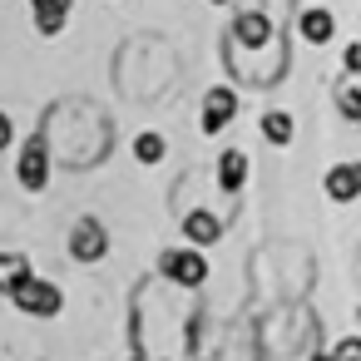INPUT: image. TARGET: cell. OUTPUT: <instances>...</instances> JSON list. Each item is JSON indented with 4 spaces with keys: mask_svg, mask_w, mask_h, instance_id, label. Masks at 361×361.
<instances>
[{
    "mask_svg": "<svg viewBox=\"0 0 361 361\" xmlns=\"http://www.w3.org/2000/svg\"><path fill=\"white\" fill-rule=\"evenodd\" d=\"M331 361H361V336H346V341H336Z\"/></svg>",
    "mask_w": 361,
    "mask_h": 361,
    "instance_id": "2e32d148",
    "label": "cell"
},
{
    "mask_svg": "<svg viewBox=\"0 0 361 361\" xmlns=\"http://www.w3.org/2000/svg\"><path fill=\"white\" fill-rule=\"evenodd\" d=\"M262 134H267V144H292V114H282V109L262 114Z\"/></svg>",
    "mask_w": 361,
    "mask_h": 361,
    "instance_id": "4fadbf2b",
    "label": "cell"
},
{
    "mask_svg": "<svg viewBox=\"0 0 361 361\" xmlns=\"http://www.w3.org/2000/svg\"><path fill=\"white\" fill-rule=\"evenodd\" d=\"M16 178H20V188H30V193H40V188L50 183V144H45V134H30V139L20 144Z\"/></svg>",
    "mask_w": 361,
    "mask_h": 361,
    "instance_id": "6da1fadb",
    "label": "cell"
},
{
    "mask_svg": "<svg viewBox=\"0 0 361 361\" xmlns=\"http://www.w3.org/2000/svg\"><path fill=\"white\" fill-rule=\"evenodd\" d=\"M164 154H169L164 134H154V129H149V134H139V139H134V159H139V164H159Z\"/></svg>",
    "mask_w": 361,
    "mask_h": 361,
    "instance_id": "5bb4252c",
    "label": "cell"
},
{
    "mask_svg": "<svg viewBox=\"0 0 361 361\" xmlns=\"http://www.w3.org/2000/svg\"><path fill=\"white\" fill-rule=\"evenodd\" d=\"M134 361H139V356H134Z\"/></svg>",
    "mask_w": 361,
    "mask_h": 361,
    "instance_id": "44dd1931",
    "label": "cell"
},
{
    "mask_svg": "<svg viewBox=\"0 0 361 361\" xmlns=\"http://www.w3.org/2000/svg\"><path fill=\"white\" fill-rule=\"evenodd\" d=\"M302 35H307L312 45H326V40L336 35V20H331V11H302Z\"/></svg>",
    "mask_w": 361,
    "mask_h": 361,
    "instance_id": "7c38bea8",
    "label": "cell"
},
{
    "mask_svg": "<svg viewBox=\"0 0 361 361\" xmlns=\"http://www.w3.org/2000/svg\"><path fill=\"white\" fill-rule=\"evenodd\" d=\"M336 104H341V114H346V119H361V90H351V85H346V90H336Z\"/></svg>",
    "mask_w": 361,
    "mask_h": 361,
    "instance_id": "9a60e30c",
    "label": "cell"
},
{
    "mask_svg": "<svg viewBox=\"0 0 361 361\" xmlns=\"http://www.w3.org/2000/svg\"><path fill=\"white\" fill-rule=\"evenodd\" d=\"M30 11H35V30H40V35H60V30L70 25L75 0H30Z\"/></svg>",
    "mask_w": 361,
    "mask_h": 361,
    "instance_id": "8992f818",
    "label": "cell"
},
{
    "mask_svg": "<svg viewBox=\"0 0 361 361\" xmlns=\"http://www.w3.org/2000/svg\"><path fill=\"white\" fill-rule=\"evenodd\" d=\"M11 302H16L25 317H55V312L65 307V292H60L55 282H45V277H30V282H25Z\"/></svg>",
    "mask_w": 361,
    "mask_h": 361,
    "instance_id": "3957f363",
    "label": "cell"
},
{
    "mask_svg": "<svg viewBox=\"0 0 361 361\" xmlns=\"http://www.w3.org/2000/svg\"><path fill=\"white\" fill-rule=\"evenodd\" d=\"M233 35H238V45L262 50V45L272 40V20H267L262 11H243V16H238V25H233Z\"/></svg>",
    "mask_w": 361,
    "mask_h": 361,
    "instance_id": "ba28073f",
    "label": "cell"
},
{
    "mask_svg": "<svg viewBox=\"0 0 361 361\" xmlns=\"http://www.w3.org/2000/svg\"><path fill=\"white\" fill-rule=\"evenodd\" d=\"M218 6H228V0H218Z\"/></svg>",
    "mask_w": 361,
    "mask_h": 361,
    "instance_id": "ffe728a7",
    "label": "cell"
},
{
    "mask_svg": "<svg viewBox=\"0 0 361 361\" xmlns=\"http://www.w3.org/2000/svg\"><path fill=\"white\" fill-rule=\"evenodd\" d=\"M346 70H351V75L361 70V45H346Z\"/></svg>",
    "mask_w": 361,
    "mask_h": 361,
    "instance_id": "ac0fdd59",
    "label": "cell"
},
{
    "mask_svg": "<svg viewBox=\"0 0 361 361\" xmlns=\"http://www.w3.org/2000/svg\"><path fill=\"white\" fill-rule=\"evenodd\" d=\"M312 361H331V356H326V351H317V356H312Z\"/></svg>",
    "mask_w": 361,
    "mask_h": 361,
    "instance_id": "d6986e66",
    "label": "cell"
},
{
    "mask_svg": "<svg viewBox=\"0 0 361 361\" xmlns=\"http://www.w3.org/2000/svg\"><path fill=\"white\" fill-rule=\"evenodd\" d=\"M356 193H361V164H336V169H326V198L351 203Z\"/></svg>",
    "mask_w": 361,
    "mask_h": 361,
    "instance_id": "9c48e42d",
    "label": "cell"
},
{
    "mask_svg": "<svg viewBox=\"0 0 361 361\" xmlns=\"http://www.w3.org/2000/svg\"><path fill=\"white\" fill-rule=\"evenodd\" d=\"M183 238H188V247H213V243L223 238V223H218L208 208H193V213L183 218Z\"/></svg>",
    "mask_w": 361,
    "mask_h": 361,
    "instance_id": "52a82bcc",
    "label": "cell"
},
{
    "mask_svg": "<svg viewBox=\"0 0 361 361\" xmlns=\"http://www.w3.org/2000/svg\"><path fill=\"white\" fill-rule=\"evenodd\" d=\"M218 183H223V193H238V188L247 183V154H243V149H228V154L218 159Z\"/></svg>",
    "mask_w": 361,
    "mask_h": 361,
    "instance_id": "8fae6325",
    "label": "cell"
},
{
    "mask_svg": "<svg viewBox=\"0 0 361 361\" xmlns=\"http://www.w3.org/2000/svg\"><path fill=\"white\" fill-rule=\"evenodd\" d=\"M30 277L35 272H30V257L25 252H0V292H6V297H16Z\"/></svg>",
    "mask_w": 361,
    "mask_h": 361,
    "instance_id": "30bf717a",
    "label": "cell"
},
{
    "mask_svg": "<svg viewBox=\"0 0 361 361\" xmlns=\"http://www.w3.org/2000/svg\"><path fill=\"white\" fill-rule=\"evenodd\" d=\"M233 114H238V94L233 90H208V99H203V134H223L233 124Z\"/></svg>",
    "mask_w": 361,
    "mask_h": 361,
    "instance_id": "5b68a950",
    "label": "cell"
},
{
    "mask_svg": "<svg viewBox=\"0 0 361 361\" xmlns=\"http://www.w3.org/2000/svg\"><path fill=\"white\" fill-rule=\"evenodd\" d=\"M159 272L173 277L178 287H203V282H208V257H203L198 247H169V252L159 257Z\"/></svg>",
    "mask_w": 361,
    "mask_h": 361,
    "instance_id": "7a4b0ae2",
    "label": "cell"
},
{
    "mask_svg": "<svg viewBox=\"0 0 361 361\" xmlns=\"http://www.w3.org/2000/svg\"><path fill=\"white\" fill-rule=\"evenodd\" d=\"M11 139H16V124H11L6 109H0V149H11Z\"/></svg>",
    "mask_w": 361,
    "mask_h": 361,
    "instance_id": "e0dca14e",
    "label": "cell"
},
{
    "mask_svg": "<svg viewBox=\"0 0 361 361\" xmlns=\"http://www.w3.org/2000/svg\"><path fill=\"white\" fill-rule=\"evenodd\" d=\"M104 252H109L104 223H99V218H80V223L70 228V257H75V262H99Z\"/></svg>",
    "mask_w": 361,
    "mask_h": 361,
    "instance_id": "277c9868",
    "label": "cell"
}]
</instances>
